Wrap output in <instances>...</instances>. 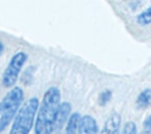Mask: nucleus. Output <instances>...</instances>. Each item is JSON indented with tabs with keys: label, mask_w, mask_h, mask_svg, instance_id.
I'll list each match as a JSON object with an SVG mask.
<instances>
[{
	"label": "nucleus",
	"mask_w": 151,
	"mask_h": 134,
	"mask_svg": "<svg viewBox=\"0 0 151 134\" xmlns=\"http://www.w3.org/2000/svg\"><path fill=\"white\" fill-rule=\"evenodd\" d=\"M60 105V91L51 87L44 94L40 107L37 110L34 132L35 134H52L54 130L55 116Z\"/></svg>",
	"instance_id": "f257e3e1"
},
{
	"label": "nucleus",
	"mask_w": 151,
	"mask_h": 134,
	"mask_svg": "<svg viewBox=\"0 0 151 134\" xmlns=\"http://www.w3.org/2000/svg\"><path fill=\"white\" fill-rule=\"evenodd\" d=\"M38 107L39 101L37 98H31L29 100H27L24 106L17 112L9 134H29L33 127Z\"/></svg>",
	"instance_id": "f03ea898"
},
{
	"label": "nucleus",
	"mask_w": 151,
	"mask_h": 134,
	"mask_svg": "<svg viewBox=\"0 0 151 134\" xmlns=\"http://www.w3.org/2000/svg\"><path fill=\"white\" fill-rule=\"evenodd\" d=\"M24 100V92L20 87L12 88L0 102V132H2L15 116Z\"/></svg>",
	"instance_id": "7ed1b4c3"
},
{
	"label": "nucleus",
	"mask_w": 151,
	"mask_h": 134,
	"mask_svg": "<svg viewBox=\"0 0 151 134\" xmlns=\"http://www.w3.org/2000/svg\"><path fill=\"white\" fill-rule=\"evenodd\" d=\"M27 59V55L25 52H18L15 53L11 61L8 62L4 74H2V85L5 87H12L19 76V73L21 71V67L24 66L25 61Z\"/></svg>",
	"instance_id": "20e7f679"
},
{
	"label": "nucleus",
	"mask_w": 151,
	"mask_h": 134,
	"mask_svg": "<svg viewBox=\"0 0 151 134\" xmlns=\"http://www.w3.org/2000/svg\"><path fill=\"white\" fill-rule=\"evenodd\" d=\"M78 134H97L98 126L96 120L91 115H84L78 122Z\"/></svg>",
	"instance_id": "39448f33"
},
{
	"label": "nucleus",
	"mask_w": 151,
	"mask_h": 134,
	"mask_svg": "<svg viewBox=\"0 0 151 134\" xmlns=\"http://www.w3.org/2000/svg\"><path fill=\"white\" fill-rule=\"evenodd\" d=\"M119 129H120V115L117 112H114L106 120L105 126L101 129L100 134H119Z\"/></svg>",
	"instance_id": "423d86ee"
},
{
	"label": "nucleus",
	"mask_w": 151,
	"mask_h": 134,
	"mask_svg": "<svg viewBox=\"0 0 151 134\" xmlns=\"http://www.w3.org/2000/svg\"><path fill=\"white\" fill-rule=\"evenodd\" d=\"M71 112V105L70 102H63L59 105L57 116H55V123H54V129H60L65 122L68 120V115Z\"/></svg>",
	"instance_id": "0eeeda50"
},
{
	"label": "nucleus",
	"mask_w": 151,
	"mask_h": 134,
	"mask_svg": "<svg viewBox=\"0 0 151 134\" xmlns=\"http://www.w3.org/2000/svg\"><path fill=\"white\" fill-rule=\"evenodd\" d=\"M151 105V89L146 88L142 91L137 98V106L138 108H146Z\"/></svg>",
	"instance_id": "6e6552de"
},
{
	"label": "nucleus",
	"mask_w": 151,
	"mask_h": 134,
	"mask_svg": "<svg viewBox=\"0 0 151 134\" xmlns=\"http://www.w3.org/2000/svg\"><path fill=\"white\" fill-rule=\"evenodd\" d=\"M79 119H80L79 113H73L68 118V120H67V125H66V128H65L64 134H76L77 133V129H78Z\"/></svg>",
	"instance_id": "1a4fd4ad"
},
{
	"label": "nucleus",
	"mask_w": 151,
	"mask_h": 134,
	"mask_svg": "<svg viewBox=\"0 0 151 134\" xmlns=\"http://www.w3.org/2000/svg\"><path fill=\"white\" fill-rule=\"evenodd\" d=\"M137 22L142 26H146V25L151 24V7L146 8L144 12H142L140 14L137 15Z\"/></svg>",
	"instance_id": "9d476101"
},
{
	"label": "nucleus",
	"mask_w": 151,
	"mask_h": 134,
	"mask_svg": "<svg viewBox=\"0 0 151 134\" xmlns=\"http://www.w3.org/2000/svg\"><path fill=\"white\" fill-rule=\"evenodd\" d=\"M111 98H112V92L110 89H106V91H104V92H101L99 94L98 102H99L100 106H104V105H106L111 100Z\"/></svg>",
	"instance_id": "9b49d317"
},
{
	"label": "nucleus",
	"mask_w": 151,
	"mask_h": 134,
	"mask_svg": "<svg viewBox=\"0 0 151 134\" xmlns=\"http://www.w3.org/2000/svg\"><path fill=\"white\" fill-rule=\"evenodd\" d=\"M122 134H137V126L134 122L132 121H129L124 125V128H123V133Z\"/></svg>",
	"instance_id": "f8f14e48"
},
{
	"label": "nucleus",
	"mask_w": 151,
	"mask_h": 134,
	"mask_svg": "<svg viewBox=\"0 0 151 134\" xmlns=\"http://www.w3.org/2000/svg\"><path fill=\"white\" fill-rule=\"evenodd\" d=\"M144 132L146 133H151V115L147 116L144 121Z\"/></svg>",
	"instance_id": "ddd939ff"
},
{
	"label": "nucleus",
	"mask_w": 151,
	"mask_h": 134,
	"mask_svg": "<svg viewBox=\"0 0 151 134\" xmlns=\"http://www.w3.org/2000/svg\"><path fill=\"white\" fill-rule=\"evenodd\" d=\"M2 51H4V43L0 41V54L2 53Z\"/></svg>",
	"instance_id": "4468645a"
},
{
	"label": "nucleus",
	"mask_w": 151,
	"mask_h": 134,
	"mask_svg": "<svg viewBox=\"0 0 151 134\" xmlns=\"http://www.w3.org/2000/svg\"><path fill=\"white\" fill-rule=\"evenodd\" d=\"M143 134H151V133H146V132H144V133H143Z\"/></svg>",
	"instance_id": "2eb2a0df"
}]
</instances>
